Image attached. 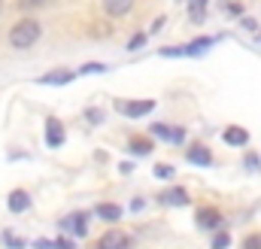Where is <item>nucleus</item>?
Masks as SVG:
<instances>
[{
  "label": "nucleus",
  "instance_id": "f257e3e1",
  "mask_svg": "<svg viewBox=\"0 0 261 249\" xmlns=\"http://www.w3.org/2000/svg\"><path fill=\"white\" fill-rule=\"evenodd\" d=\"M40 37H43V24H40L37 18H21L15 28H9V46L18 49V52L31 49Z\"/></svg>",
  "mask_w": 261,
  "mask_h": 249
},
{
  "label": "nucleus",
  "instance_id": "f03ea898",
  "mask_svg": "<svg viewBox=\"0 0 261 249\" xmlns=\"http://www.w3.org/2000/svg\"><path fill=\"white\" fill-rule=\"evenodd\" d=\"M155 110V101H116V113L128 116V119H143Z\"/></svg>",
  "mask_w": 261,
  "mask_h": 249
},
{
  "label": "nucleus",
  "instance_id": "7ed1b4c3",
  "mask_svg": "<svg viewBox=\"0 0 261 249\" xmlns=\"http://www.w3.org/2000/svg\"><path fill=\"white\" fill-rule=\"evenodd\" d=\"M149 134L152 137H158V140H167V143H186V128H170V124H164V122H155V124H149Z\"/></svg>",
  "mask_w": 261,
  "mask_h": 249
},
{
  "label": "nucleus",
  "instance_id": "20e7f679",
  "mask_svg": "<svg viewBox=\"0 0 261 249\" xmlns=\"http://www.w3.org/2000/svg\"><path fill=\"white\" fill-rule=\"evenodd\" d=\"M130 237L122 231V228H110L100 240H97V249H128Z\"/></svg>",
  "mask_w": 261,
  "mask_h": 249
},
{
  "label": "nucleus",
  "instance_id": "39448f33",
  "mask_svg": "<svg viewBox=\"0 0 261 249\" xmlns=\"http://www.w3.org/2000/svg\"><path fill=\"white\" fill-rule=\"evenodd\" d=\"M64 140H67L64 124L58 122V119H46V146L58 149V146H64Z\"/></svg>",
  "mask_w": 261,
  "mask_h": 249
},
{
  "label": "nucleus",
  "instance_id": "423d86ee",
  "mask_svg": "<svg viewBox=\"0 0 261 249\" xmlns=\"http://www.w3.org/2000/svg\"><path fill=\"white\" fill-rule=\"evenodd\" d=\"M186 161H189V164H195V167H210V164H213V152H210L203 143H195V146H189Z\"/></svg>",
  "mask_w": 261,
  "mask_h": 249
},
{
  "label": "nucleus",
  "instance_id": "0eeeda50",
  "mask_svg": "<svg viewBox=\"0 0 261 249\" xmlns=\"http://www.w3.org/2000/svg\"><path fill=\"white\" fill-rule=\"evenodd\" d=\"M222 140H225L228 146H237V149H243V146L249 143V131H246V128H240V124H228V128L222 131Z\"/></svg>",
  "mask_w": 261,
  "mask_h": 249
},
{
  "label": "nucleus",
  "instance_id": "6e6552de",
  "mask_svg": "<svg viewBox=\"0 0 261 249\" xmlns=\"http://www.w3.org/2000/svg\"><path fill=\"white\" fill-rule=\"evenodd\" d=\"M197 225H200L203 231H216V228L222 225V213H219L216 207H200V210H197Z\"/></svg>",
  "mask_w": 261,
  "mask_h": 249
},
{
  "label": "nucleus",
  "instance_id": "1a4fd4ad",
  "mask_svg": "<svg viewBox=\"0 0 261 249\" xmlns=\"http://www.w3.org/2000/svg\"><path fill=\"white\" fill-rule=\"evenodd\" d=\"M100 9L110 18H125L130 9H134V0H100Z\"/></svg>",
  "mask_w": 261,
  "mask_h": 249
},
{
  "label": "nucleus",
  "instance_id": "9d476101",
  "mask_svg": "<svg viewBox=\"0 0 261 249\" xmlns=\"http://www.w3.org/2000/svg\"><path fill=\"white\" fill-rule=\"evenodd\" d=\"M6 207H9V213H28V210H31V194H28L24 188H15V191H9V197H6Z\"/></svg>",
  "mask_w": 261,
  "mask_h": 249
},
{
  "label": "nucleus",
  "instance_id": "9b49d317",
  "mask_svg": "<svg viewBox=\"0 0 261 249\" xmlns=\"http://www.w3.org/2000/svg\"><path fill=\"white\" fill-rule=\"evenodd\" d=\"M76 76H79L76 70H52V73L40 76L37 82H40V85H70V82H73Z\"/></svg>",
  "mask_w": 261,
  "mask_h": 249
},
{
  "label": "nucleus",
  "instance_id": "f8f14e48",
  "mask_svg": "<svg viewBox=\"0 0 261 249\" xmlns=\"http://www.w3.org/2000/svg\"><path fill=\"white\" fill-rule=\"evenodd\" d=\"M158 204H164V207H186L189 204V191L186 188H167V191L158 194Z\"/></svg>",
  "mask_w": 261,
  "mask_h": 249
},
{
  "label": "nucleus",
  "instance_id": "ddd939ff",
  "mask_svg": "<svg viewBox=\"0 0 261 249\" xmlns=\"http://www.w3.org/2000/svg\"><path fill=\"white\" fill-rule=\"evenodd\" d=\"M61 228H67V231H73L76 237H85V231H88V216L85 213H73V216H67L64 222H58Z\"/></svg>",
  "mask_w": 261,
  "mask_h": 249
},
{
  "label": "nucleus",
  "instance_id": "4468645a",
  "mask_svg": "<svg viewBox=\"0 0 261 249\" xmlns=\"http://www.w3.org/2000/svg\"><path fill=\"white\" fill-rule=\"evenodd\" d=\"M213 37H197L192 43H186V58H197V55H203L206 49H213Z\"/></svg>",
  "mask_w": 261,
  "mask_h": 249
},
{
  "label": "nucleus",
  "instance_id": "2eb2a0df",
  "mask_svg": "<svg viewBox=\"0 0 261 249\" xmlns=\"http://www.w3.org/2000/svg\"><path fill=\"white\" fill-rule=\"evenodd\" d=\"M152 149H155V143H152L149 137H130V143H128V152H130V155H137V158L149 155Z\"/></svg>",
  "mask_w": 261,
  "mask_h": 249
},
{
  "label": "nucleus",
  "instance_id": "dca6fc26",
  "mask_svg": "<svg viewBox=\"0 0 261 249\" xmlns=\"http://www.w3.org/2000/svg\"><path fill=\"white\" fill-rule=\"evenodd\" d=\"M206 3L210 0H189L186 6H189V18L195 21V24H200L203 18H206Z\"/></svg>",
  "mask_w": 261,
  "mask_h": 249
},
{
  "label": "nucleus",
  "instance_id": "f3484780",
  "mask_svg": "<svg viewBox=\"0 0 261 249\" xmlns=\"http://www.w3.org/2000/svg\"><path fill=\"white\" fill-rule=\"evenodd\" d=\"M97 216H100L103 222H119V219H122V207H119V204H100V207H97Z\"/></svg>",
  "mask_w": 261,
  "mask_h": 249
},
{
  "label": "nucleus",
  "instance_id": "a211bd4d",
  "mask_svg": "<svg viewBox=\"0 0 261 249\" xmlns=\"http://www.w3.org/2000/svg\"><path fill=\"white\" fill-rule=\"evenodd\" d=\"M55 0H15V9L18 12H34V9H43V6H52Z\"/></svg>",
  "mask_w": 261,
  "mask_h": 249
},
{
  "label": "nucleus",
  "instance_id": "6ab92c4d",
  "mask_svg": "<svg viewBox=\"0 0 261 249\" xmlns=\"http://www.w3.org/2000/svg\"><path fill=\"white\" fill-rule=\"evenodd\" d=\"M76 73H79V76H88V73H107V64H97V61L82 64V67H79Z\"/></svg>",
  "mask_w": 261,
  "mask_h": 249
},
{
  "label": "nucleus",
  "instance_id": "aec40b11",
  "mask_svg": "<svg viewBox=\"0 0 261 249\" xmlns=\"http://www.w3.org/2000/svg\"><path fill=\"white\" fill-rule=\"evenodd\" d=\"M231 246V237H228V231H219L216 237H213V249H228Z\"/></svg>",
  "mask_w": 261,
  "mask_h": 249
},
{
  "label": "nucleus",
  "instance_id": "412c9836",
  "mask_svg": "<svg viewBox=\"0 0 261 249\" xmlns=\"http://www.w3.org/2000/svg\"><path fill=\"white\" fill-rule=\"evenodd\" d=\"M152 173H155L158 180H170V177H173V167H170V164H155Z\"/></svg>",
  "mask_w": 261,
  "mask_h": 249
},
{
  "label": "nucleus",
  "instance_id": "4be33fe9",
  "mask_svg": "<svg viewBox=\"0 0 261 249\" xmlns=\"http://www.w3.org/2000/svg\"><path fill=\"white\" fill-rule=\"evenodd\" d=\"M146 46V34H134L128 40V52H137V49H143Z\"/></svg>",
  "mask_w": 261,
  "mask_h": 249
},
{
  "label": "nucleus",
  "instance_id": "5701e85b",
  "mask_svg": "<svg viewBox=\"0 0 261 249\" xmlns=\"http://www.w3.org/2000/svg\"><path fill=\"white\" fill-rule=\"evenodd\" d=\"M243 167H246V170H255V173H258V170H261V158H258V155H252V152H249V155L243 158Z\"/></svg>",
  "mask_w": 261,
  "mask_h": 249
},
{
  "label": "nucleus",
  "instance_id": "b1692460",
  "mask_svg": "<svg viewBox=\"0 0 261 249\" xmlns=\"http://www.w3.org/2000/svg\"><path fill=\"white\" fill-rule=\"evenodd\" d=\"M3 243H6V249H21L24 246V240H18V237L9 234V231H3Z\"/></svg>",
  "mask_w": 261,
  "mask_h": 249
},
{
  "label": "nucleus",
  "instance_id": "393cba45",
  "mask_svg": "<svg viewBox=\"0 0 261 249\" xmlns=\"http://www.w3.org/2000/svg\"><path fill=\"white\" fill-rule=\"evenodd\" d=\"M225 12H228V15H243V3H240V0H228V3H225Z\"/></svg>",
  "mask_w": 261,
  "mask_h": 249
},
{
  "label": "nucleus",
  "instance_id": "a878e982",
  "mask_svg": "<svg viewBox=\"0 0 261 249\" xmlns=\"http://www.w3.org/2000/svg\"><path fill=\"white\" fill-rule=\"evenodd\" d=\"M85 119H88L91 124H100V122H103V113H100V110H88V113H85Z\"/></svg>",
  "mask_w": 261,
  "mask_h": 249
},
{
  "label": "nucleus",
  "instance_id": "bb28decb",
  "mask_svg": "<svg viewBox=\"0 0 261 249\" xmlns=\"http://www.w3.org/2000/svg\"><path fill=\"white\" fill-rule=\"evenodd\" d=\"M164 21H167V18H164V15H158V18H155V21L149 24V34H158V31L164 28Z\"/></svg>",
  "mask_w": 261,
  "mask_h": 249
},
{
  "label": "nucleus",
  "instance_id": "cd10ccee",
  "mask_svg": "<svg viewBox=\"0 0 261 249\" xmlns=\"http://www.w3.org/2000/svg\"><path fill=\"white\" fill-rule=\"evenodd\" d=\"M243 249H261V237H246L243 240Z\"/></svg>",
  "mask_w": 261,
  "mask_h": 249
},
{
  "label": "nucleus",
  "instance_id": "c85d7f7f",
  "mask_svg": "<svg viewBox=\"0 0 261 249\" xmlns=\"http://www.w3.org/2000/svg\"><path fill=\"white\" fill-rule=\"evenodd\" d=\"M243 28H246L249 34H258V21H255V18H243Z\"/></svg>",
  "mask_w": 261,
  "mask_h": 249
},
{
  "label": "nucleus",
  "instance_id": "c756f323",
  "mask_svg": "<svg viewBox=\"0 0 261 249\" xmlns=\"http://www.w3.org/2000/svg\"><path fill=\"white\" fill-rule=\"evenodd\" d=\"M34 249H55V243H49V240L40 237V240H34Z\"/></svg>",
  "mask_w": 261,
  "mask_h": 249
},
{
  "label": "nucleus",
  "instance_id": "7c9ffc66",
  "mask_svg": "<svg viewBox=\"0 0 261 249\" xmlns=\"http://www.w3.org/2000/svg\"><path fill=\"white\" fill-rule=\"evenodd\" d=\"M55 249H73V243H70L67 237H58V240H55Z\"/></svg>",
  "mask_w": 261,
  "mask_h": 249
},
{
  "label": "nucleus",
  "instance_id": "2f4dec72",
  "mask_svg": "<svg viewBox=\"0 0 261 249\" xmlns=\"http://www.w3.org/2000/svg\"><path fill=\"white\" fill-rule=\"evenodd\" d=\"M119 170H122V173H130V170H134V164H128V161H122V164H119Z\"/></svg>",
  "mask_w": 261,
  "mask_h": 249
},
{
  "label": "nucleus",
  "instance_id": "473e14b6",
  "mask_svg": "<svg viewBox=\"0 0 261 249\" xmlns=\"http://www.w3.org/2000/svg\"><path fill=\"white\" fill-rule=\"evenodd\" d=\"M255 40H258V43H261V31H258V34H255Z\"/></svg>",
  "mask_w": 261,
  "mask_h": 249
},
{
  "label": "nucleus",
  "instance_id": "72a5a7b5",
  "mask_svg": "<svg viewBox=\"0 0 261 249\" xmlns=\"http://www.w3.org/2000/svg\"><path fill=\"white\" fill-rule=\"evenodd\" d=\"M0 9H3V0H0Z\"/></svg>",
  "mask_w": 261,
  "mask_h": 249
},
{
  "label": "nucleus",
  "instance_id": "f704fd0d",
  "mask_svg": "<svg viewBox=\"0 0 261 249\" xmlns=\"http://www.w3.org/2000/svg\"><path fill=\"white\" fill-rule=\"evenodd\" d=\"M176 3H179V0H176Z\"/></svg>",
  "mask_w": 261,
  "mask_h": 249
}]
</instances>
